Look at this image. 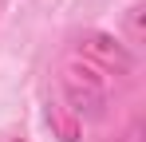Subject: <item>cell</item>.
Returning <instances> with one entry per match:
<instances>
[{
  "mask_svg": "<svg viewBox=\"0 0 146 142\" xmlns=\"http://www.w3.org/2000/svg\"><path fill=\"white\" fill-rule=\"evenodd\" d=\"M59 91H63V103L75 118L95 122L107 115V103H111V75H103L95 63L71 55L59 71Z\"/></svg>",
  "mask_w": 146,
  "mask_h": 142,
  "instance_id": "cell-1",
  "label": "cell"
},
{
  "mask_svg": "<svg viewBox=\"0 0 146 142\" xmlns=\"http://www.w3.org/2000/svg\"><path fill=\"white\" fill-rule=\"evenodd\" d=\"M75 55L95 63L103 75H130L134 71V51L107 32H83L79 44H75Z\"/></svg>",
  "mask_w": 146,
  "mask_h": 142,
  "instance_id": "cell-2",
  "label": "cell"
},
{
  "mask_svg": "<svg viewBox=\"0 0 146 142\" xmlns=\"http://www.w3.org/2000/svg\"><path fill=\"white\" fill-rule=\"evenodd\" d=\"M122 40H126L130 51L142 47V40H146V4L142 0H134V4L122 12Z\"/></svg>",
  "mask_w": 146,
  "mask_h": 142,
  "instance_id": "cell-3",
  "label": "cell"
},
{
  "mask_svg": "<svg viewBox=\"0 0 146 142\" xmlns=\"http://www.w3.org/2000/svg\"><path fill=\"white\" fill-rule=\"evenodd\" d=\"M115 142H146V126H142V118H134V122H130V126H126Z\"/></svg>",
  "mask_w": 146,
  "mask_h": 142,
  "instance_id": "cell-4",
  "label": "cell"
},
{
  "mask_svg": "<svg viewBox=\"0 0 146 142\" xmlns=\"http://www.w3.org/2000/svg\"><path fill=\"white\" fill-rule=\"evenodd\" d=\"M8 142H28V138H8Z\"/></svg>",
  "mask_w": 146,
  "mask_h": 142,
  "instance_id": "cell-5",
  "label": "cell"
}]
</instances>
